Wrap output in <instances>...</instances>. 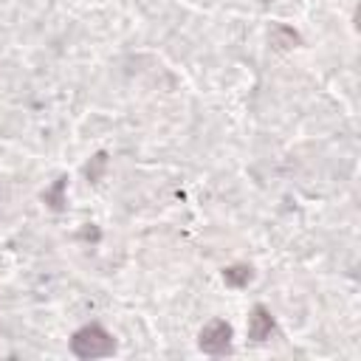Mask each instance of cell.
<instances>
[{"label":"cell","mask_w":361,"mask_h":361,"mask_svg":"<svg viewBox=\"0 0 361 361\" xmlns=\"http://www.w3.org/2000/svg\"><path fill=\"white\" fill-rule=\"evenodd\" d=\"M251 279H254V268L245 265V262H237V265L223 268V282H226L228 288H248Z\"/></svg>","instance_id":"obj_4"},{"label":"cell","mask_w":361,"mask_h":361,"mask_svg":"<svg viewBox=\"0 0 361 361\" xmlns=\"http://www.w3.org/2000/svg\"><path fill=\"white\" fill-rule=\"evenodd\" d=\"M274 333H276V322H274L271 310H268L265 305H254L251 313H248V338H251L254 344H262V341H268Z\"/></svg>","instance_id":"obj_3"},{"label":"cell","mask_w":361,"mask_h":361,"mask_svg":"<svg viewBox=\"0 0 361 361\" xmlns=\"http://www.w3.org/2000/svg\"><path fill=\"white\" fill-rule=\"evenodd\" d=\"M302 42V37L290 28V25H285V23H276L274 28H271V45L274 48H279V51H285V48H293V45H299Z\"/></svg>","instance_id":"obj_6"},{"label":"cell","mask_w":361,"mask_h":361,"mask_svg":"<svg viewBox=\"0 0 361 361\" xmlns=\"http://www.w3.org/2000/svg\"><path fill=\"white\" fill-rule=\"evenodd\" d=\"M104 169H107V152H96V155L87 161V166H85V178H87L90 183H99L102 175H104Z\"/></svg>","instance_id":"obj_7"},{"label":"cell","mask_w":361,"mask_h":361,"mask_svg":"<svg viewBox=\"0 0 361 361\" xmlns=\"http://www.w3.org/2000/svg\"><path fill=\"white\" fill-rule=\"evenodd\" d=\"M65 189H68V175H59V178L54 180V186L42 192V203H45L48 209H54V212H62L65 203H68V200H65Z\"/></svg>","instance_id":"obj_5"},{"label":"cell","mask_w":361,"mask_h":361,"mask_svg":"<svg viewBox=\"0 0 361 361\" xmlns=\"http://www.w3.org/2000/svg\"><path fill=\"white\" fill-rule=\"evenodd\" d=\"M71 353L82 361H90V358H107L116 353V338L113 333H107L99 322H90L85 327H79L73 336H71Z\"/></svg>","instance_id":"obj_1"},{"label":"cell","mask_w":361,"mask_h":361,"mask_svg":"<svg viewBox=\"0 0 361 361\" xmlns=\"http://www.w3.org/2000/svg\"><path fill=\"white\" fill-rule=\"evenodd\" d=\"M231 338H234L231 324L226 319H212L197 333V347L206 355H226V353H231Z\"/></svg>","instance_id":"obj_2"}]
</instances>
